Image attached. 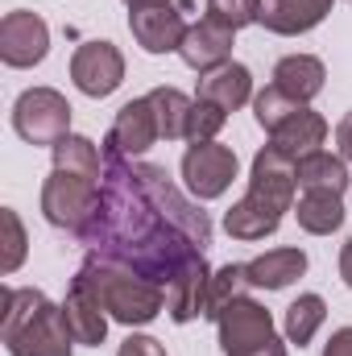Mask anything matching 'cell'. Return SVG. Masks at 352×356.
<instances>
[{
  "label": "cell",
  "instance_id": "6da1fadb",
  "mask_svg": "<svg viewBox=\"0 0 352 356\" xmlns=\"http://www.w3.org/2000/svg\"><path fill=\"white\" fill-rule=\"evenodd\" d=\"M99 154V203L75 241L91 257L137 269L166 290L178 269L211 245V220L199 211V199L182 195L166 178L162 166L125 158L112 141H104Z\"/></svg>",
  "mask_w": 352,
  "mask_h": 356
},
{
  "label": "cell",
  "instance_id": "7a4b0ae2",
  "mask_svg": "<svg viewBox=\"0 0 352 356\" xmlns=\"http://www.w3.org/2000/svg\"><path fill=\"white\" fill-rule=\"evenodd\" d=\"M0 340H4L8 356H71L75 353V336L67 327L63 302L54 307L33 286H4Z\"/></svg>",
  "mask_w": 352,
  "mask_h": 356
},
{
  "label": "cell",
  "instance_id": "3957f363",
  "mask_svg": "<svg viewBox=\"0 0 352 356\" xmlns=\"http://www.w3.org/2000/svg\"><path fill=\"white\" fill-rule=\"evenodd\" d=\"M91 290L95 298L104 302L108 319L112 323H125V327H145L154 323L162 311H166V290L150 277H141L137 269L116 266V261H104V257H91L75 269Z\"/></svg>",
  "mask_w": 352,
  "mask_h": 356
},
{
  "label": "cell",
  "instance_id": "277c9868",
  "mask_svg": "<svg viewBox=\"0 0 352 356\" xmlns=\"http://www.w3.org/2000/svg\"><path fill=\"white\" fill-rule=\"evenodd\" d=\"M220 353L224 356H286V340L273 327V315L257 298L241 294L216 315Z\"/></svg>",
  "mask_w": 352,
  "mask_h": 356
},
{
  "label": "cell",
  "instance_id": "5b68a950",
  "mask_svg": "<svg viewBox=\"0 0 352 356\" xmlns=\"http://www.w3.org/2000/svg\"><path fill=\"white\" fill-rule=\"evenodd\" d=\"M13 129L29 145H58L71 133V104L54 88H29L13 104Z\"/></svg>",
  "mask_w": 352,
  "mask_h": 356
},
{
  "label": "cell",
  "instance_id": "8992f818",
  "mask_svg": "<svg viewBox=\"0 0 352 356\" xmlns=\"http://www.w3.org/2000/svg\"><path fill=\"white\" fill-rule=\"evenodd\" d=\"M95 203H99V182H91V178L50 170V178L42 182V216H46V224H54V228H63L71 236L91 220Z\"/></svg>",
  "mask_w": 352,
  "mask_h": 356
},
{
  "label": "cell",
  "instance_id": "52a82bcc",
  "mask_svg": "<svg viewBox=\"0 0 352 356\" xmlns=\"http://www.w3.org/2000/svg\"><path fill=\"white\" fill-rule=\"evenodd\" d=\"M241 170L237 162V149L232 145H220V141H191L186 154H182V182H186V195L207 203V199H220L232 178Z\"/></svg>",
  "mask_w": 352,
  "mask_h": 356
},
{
  "label": "cell",
  "instance_id": "ba28073f",
  "mask_svg": "<svg viewBox=\"0 0 352 356\" xmlns=\"http://www.w3.org/2000/svg\"><path fill=\"white\" fill-rule=\"evenodd\" d=\"M186 17L175 0H145L129 8V33L145 54H175L186 38Z\"/></svg>",
  "mask_w": 352,
  "mask_h": 356
},
{
  "label": "cell",
  "instance_id": "9c48e42d",
  "mask_svg": "<svg viewBox=\"0 0 352 356\" xmlns=\"http://www.w3.org/2000/svg\"><path fill=\"white\" fill-rule=\"evenodd\" d=\"M46 54H50V25L29 8L4 13V21H0V58H4V67L25 71V67H38Z\"/></svg>",
  "mask_w": 352,
  "mask_h": 356
},
{
  "label": "cell",
  "instance_id": "30bf717a",
  "mask_svg": "<svg viewBox=\"0 0 352 356\" xmlns=\"http://www.w3.org/2000/svg\"><path fill=\"white\" fill-rule=\"evenodd\" d=\"M71 79L83 95L104 99L125 83V54L112 42H83L71 54Z\"/></svg>",
  "mask_w": 352,
  "mask_h": 356
},
{
  "label": "cell",
  "instance_id": "8fae6325",
  "mask_svg": "<svg viewBox=\"0 0 352 356\" xmlns=\"http://www.w3.org/2000/svg\"><path fill=\"white\" fill-rule=\"evenodd\" d=\"M232 42H237V29H228V25L216 21V17H199V21L186 29V38H182L178 58H182L191 71L207 75V71L232 63Z\"/></svg>",
  "mask_w": 352,
  "mask_h": 356
},
{
  "label": "cell",
  "instance_id": "7c38bea8",
  "mask_svg": "<svg viewBox=\"0 0 352 356\" xmlns=\"http://www.w3.org/2000/svg\"><path fill=\"white\" fill-rule=\"evenodd\" d=\"M104 141H112L125 158H141L150 145H158V141H162V129H158V112H154L150 95L129 99V104L116 112V120H112V129H108Z\"/></svg>",
  "mask_w": 352,
  "mask_h": 356
},
{
  "label": "cell",
  "instance_id": "4fadbf2b",
  "mask_svg": "<svg viewBox=\"0 0 352 356\" xmlns=\"http://www.w3.org/2000/svg\"><path fill=\"white\" fill-rule=\"evenodd\" d=\"M294 191H298V178H294V162L286 154H278L273 145L257 149L253 166H249V195H257L265 203L290 211L294 207Z\"/></svg>",
  "mask_w": 352,
  "mask_h": 356
},
{
  "label": "cell",
  "instance_id": "5bb4252c",
  "mask_svg": "<svg viewBox=\"0 0 352 356\" xmlns=\"http://www.w3.org/2000/svg\"><path fill=\"white\" fill-rule=\"evenodd\" d=\"M63 315H67V327H71L75 344H83V348H99L104 344V336H108V311H104V302L95 298V290H91L79 273L67 286Z\"/></svg>",
  "mask_w": 352,
  "mask_h": 356
},
{
  "label": "cell",
  "instance_id": "9a60e30c",
  "mask_svg": "<svg viewBox=\"0 0 352 356\" xmlns=\"http://www.w3.org/2000/svg\"><path fill=\"white\" fill-rule=\"evenodd\" d=\"M207 282H211V266H207L203 253L191 257L166 282V311H170L175 323H191V319L203 315V307H207Z\"/></svg>",
  "mask_w": 352,
  "mask_h": 356
},
{
  "label": "cell",
  "instance_id": "2e32d148",
  "mask_svg": "<svg viewBox=\"0 0 352 356\" xmlns=\"http://www.w3.org/2000/svg\"><path fill=\"white\" fill-rule=\"evenodd\" d=\"M332 4L336 0H262L257 25H265L278 38H298V33H311L315 25H323Z\"/></svg>",
  "mask_w": 352,
  "mask_h": 356
},
{
  "label": "cell",
  "instance_id": "e0dca14e",
  "mask_svg": "<svg viewBox=\"0 0 352 356\" xmlns=\"http://www.w3.org/2000/svg\"><path fill=\"white\" fill-rule=\"evenodd\" d=\"M282 216H286L282 207H273V203H265V199L245 191V199H237L224 211V232L232 241H265V236H273L282 228Z\"/></svg>",
  "mask_w": 352,
  "mask_h": 356
},
{
  "label": "cell",
  "instance_id": "ac0fdd59",
  "mask_svg": "<svg viewBox=\"0 0 352 356\" xmlns=\"http://www.w3.org/2000/svg\"><path fill=\"white\" fill-rule=\"evenodd\" d=\"M323 141H328V120H323L315 108H298L278 133H269V145H273L278 154H286L290 162H298V158L323 149Z\"/></svg>",
  "mask_w": 352,
  "mask_h": 356
},
{
  "label": "cell",
  "instance_id": "d6986e66",
  "mask_svg": "<svg viewBox=\"0 0 352 356\" xmlns=\"http://www.w3.org/2000/svg\"><path fill=\"white\" fill-rule=\"evenodd\" d=\"M195 99H211L220 104L224 112H237L253 99V75L245 63H224L207 75H199V88H195Z\"/></svg>",
  "mask_w": 352,
  "mask_h": 356
},
{
  "label": "cell",
  "instance_id": "ffe728a7",
  "mask_svg": "<svg viewBox=\"0 0 352 356\" xmlns=\"http://www.w3.org/2000/svg\"><path fill=\"white\" fill-rule=\"evenodd\" d=\"M307 273V253L286 245V249H269L262 257L245 261V277L253 290H286L290 282H298Z\"/></svg>",
  "mask_w": 352,
  "mask_h": 356
},
{
  "label": "cell",
  "instance_id": "44dd1931",
  "mask_svg": "<svg viewBox=\"0 0 352 356\" xmlns=\"http://www.w3.org/2000/svg\"><path fill=\"white\" fill-rule=\"evenodd\" d=\"M323 83H328V67L315 54H286L273 67V88H282L298 104H311L323 91Z\"/></svg>",
  "mask_w": 352,
  "mask_h": 356
},
{
  "label": "cell",
  "instance_id": "7402d4cb",
  "mask_svg": "<svg viewBox=\"0 0 352 356\" xmlns=\"http://www.w3.org/2000/svg\"><path fill=\"white\" fill-rule=\"evenodd\" d=\"M344 216H349L344 195H336V191H303L298 203H294V220L311 236H332L344 224Z\"/></svg>",
  "mask_w": 352,
  "mask_h": 356
},
{
  "label": "cell",
  "instance_id": "603a6c76",
  "mask_svg": "<svg viewBox=\"0 0 352 356\" xmlns=\"http://www.w3.org/2000/svg\"><path fill=\"white\" fill-rule=\"evenodd\" d=\"M294 178H298V191H336V195H344L352 182L344 158H336L328 149H315V154L298 158L294 162Z\"/></svg>",
  "mask_w": 352,
  "mask_h": 356
},
{
  "label": "cell",
  "instance_id": "cb8c5ba5",
  "mask_svg": "<svg viewBox=\"0 0 352 356\" xmlns=\"http://www.w3.org/2000/svg\"><path fill=\"white\" fill-rule=\"evenodd\" d=\"M50 154H54V170L91 178V182H99V178H104V154H99V145H95L91 137L67 133L58 145H50Z\"/></svg>",
  "mask_w": 352,
  "mask_h": 356
},
{
  "label": "cell",
  "instance_id": "d4e9b609",
  "mask_svg": "<svg viewBox=\"0 0 352 356\" xmlns=\"http://www.w3.org/2000/svg\"><path fill=\"white\" fill-rule=\"evenodd\" d=\"M323 319H328V302H323V294H298L290 307H286V319H282V327H286V344H311L315 340V332L323 327Z\"/></svg>",
  "mask_w": 352,
  "mask_h": 356
},
{
  "label": "cell",
  "instance_id": "484cf974",
  "mask_svg": "<svg viewBox=\"0 0 352 356\" xmlns=\"http://www.w3.org/2000/svg\"><path fill=\"white\" fill-rule=\"evenodd\" d=\"M150 104L158 112V129H162L166 141L186 137V116H191V104H195L191 95H182L178 88H154L150 91Z\"/></svg>",
  "mask_w": 352,
  "mask_h": 356
},
{
  "label": "cell",
  "instance_id": "4316f807",
  "mask_svg": "<svg viewBox=\"0 0 352 356\" xmlns=\"http://www.w3.org/2000/svg\"><path fill=\"white\" fill-rule=\"evenodd\" d=\"M249 290V277H245V266H220L211 269V282H207V307H203V319H211L216 323V315L232 302V298H241Z\"/></svg>",
  "mask_w": 352,
  "mask_h": 356
},
{
  "label": "cell",
  "instance_id": "83f0119b",
  "mask_svg": "<svg viewBox=\"0 0 352 356\" xmlns=\"http://www.w3.org/2000/svg\"><path fill=\"white\" fill-rule=\"evenodd\" d=\"M298 108H307V104L290 99L286 91L273 88V83H269L265 91H257V95H253V116H257V124H262L265 133H278V129H282V124H286V120H290Z\"/></svg>",
  "mask_w": 352,
  "mask_h": 356
},
{
  "label": "cell",
  "instance_id": "f1b7e54d",
  "mask_svg": "<svg viewBox=\"0 0 352 356\" xmlns=\"http://www.w3.org/2000/svg\"><path fill=\"white\" fill-rule=\"evenodd\" d=\"M228 112L211 99H195L191 104V116H186V141H216V133L224 129Z\"/></svg>",
  "mask_w": 352,
  "mask_h": 356
},
{
  "label": "cell",
  "instance_id": "f546056e",
  "mask_svg": "<svg viewBox=\"0 0 352 356\" xmlns=\"http://www.w3.org/2000/svg\"><path fill=\"white\" fill-rule=\"evenodd\" d=\"M0 224H4V253H0V273H17L21 261H25V224H21V216L13 211V207H4L0 211Z\"/></svg>",
  "mask_w": 352,
  "mask_h": 356
},
{
  "label": "cell",
  "instance_id": "4dcf8cb0",
  "mask_svg": "<svg viewBox=\"0 0 352 356\" xmlns=\"http://www.w3.org/2000/svg\"><path fill=\"white\" fill-rule=\"evenodd\" d=\"M207 17L224 21L228 29H245L262 21V0H207Z\"/></svg>",
  "mask_w": 352,
  "mask_h": 356
},
{
  "label": "cell",
  "instance_id": "1f68e13d",
  "mask_svg": "<svg viewBox=\"0 0 352 356\" xmlns=\"http://www.w3.org/2000/svg\"><path fill=\"white\" fill-rule=\"evenodd\" d=\"M116 356H166V348H162L154 336H137V332H133V336L116 348Z\"/></svg>",
  "mask_w": 352,
  "mask_h": 356
},
{
  "label": "cell",
  "instance_id": "d6a6232c",
  "mask_svg": "<svg viewBox=\"0 0 352 356\" xmlns=\"http://www.w3.org/2000/svg\"><path fill=\"white\" fill-rule=\"evenodd\" d=\"M323 356H352V327H336L332 340L323 344Z\"/></svg>",
  "mask_w": 352,
  "mask_h": 356
},
{
  "label": "cell",
  "instance_id": "836d02e7",
  "mask_svg": "<svg viewBox=\"0 0 352 356\" xmlns=\"http://www.w3.org/2000/svg\"><path fill=\"white\" fill-rule=\"evenodd\" d=\"M336 145H340V158L352 162V112H344L340 124H336Z\"/></svg>",
  "mask_w": 352,
  "mask_h": 356
},
{
  "label": "cell",
  "instance_id": "e575fe53",
  "mask_svg": "<svg viewBox=\"0 0 352 356\" xmlns=\"http://www.w3.org/2000/svg\"><path fill=\"white\" fill-rule=\"evenodd\" d=\"M340 277H344V286L352 290V241L340 249Z\"/></svg>",
  "mask_w": 352,
  "mask_h": 356
},
{
  "label": "cell",
  "instance_id": "d590c367",
  "mask_svg": "<svg viewBox=\"0 0 352 356\" xmlns=\"http://www.w3.org/2000/svg\"><path fill=\"white\" fill-rule=\"evenodd\" d=\"M125 4H129V8H133V4H145V0H125Z\"/></svg>",
  "mask_w": 352,
  "mask_h": 356
}]
</instances>
